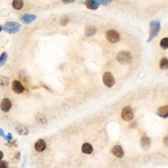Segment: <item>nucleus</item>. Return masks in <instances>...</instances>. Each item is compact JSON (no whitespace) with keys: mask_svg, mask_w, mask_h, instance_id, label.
Returning a JSON list of instances; mask_svg holds the SVG:
<instances>
[{"mask_svg":"<svg viewBox=\"0 0 168 168\" xmlns=\"http://www.w3.org/2000/svg\"><path fill=\"white\" fill-rule=\"evenodd\" d=\"M160 30V22L159 21H152L150 22V33L147 42L150 43L158 36Z\"/></svg>","mask_w":168,"mask_h":168,"instance_id":"nucleus-1","label":"nucleus"},{"mask_svg":"<svg viewBox=\"0 0 168 168\" xmlns=\"http://www.w3.org/2000/svg\"><path fill=\"white\" fill-rule=\"evenodd\" d=\"M21 24L17 22L9 21L6 22L5 23L3 24L2 28L7 33L10 34H15L19 31V30L21 28Z\"/></svg>","mask_w":168,"mask_h":168,"instance_id":"nucleus-2","label":"nucleus"},{"mask_svg":"<svg viewBox=\"0 0 168 168\" xmlns=\"http://www.w3.org/2000/svg\"><path fill=\"white\" fill-rule=\"evenodd\" d=\"M116 59L120 64H126L131 62L132 57L130 53L128 51H120L118 53Z\"/></svg>","mask_w":168,"mask_h":168,"instance_id":"nucleus-3","label":"nucleus"},{"mask_svg":"<svg viewBox=\"0 0 168 168\" xmlns=\"http://www.w3.org/2000/svg\"><path fill=\"white\" fill-rule=\"evenodd\" d=\"M106 38L110 43L116 44L120 40V36L116 30H110L106 32Z\"/></svg>","mask_w":168,"mask_h":168,"instance_id":"nucleus-4","label":"nucleus"},{"mask_svg":"<svg viewBox=\"0 0 168 168\" xmlns=\"http://www.w3.org/2000/svg\"><path fill=\"white\" fill-rule=\"evenodd\" d=\"M133 116H134V114H133V111L131 106H125V107L122 110L121 117L124 120L127 121H131L133 118Z\"/></svg>","mask_w":168,"mask_h":168,"instance_id":"nucleus-5","label":"nucleus"},{"mask_svg":"<svg viewBox=\"0 0 168 168\" xmlns=\"http://www.w3.org/2000/svg\"><path fill=\"white\" fill-rule=\"evenodd\" d=\"M103 83H104L105 86H106L107 87H112L114 84H115V79L112 73H110L109 72H106L103 75L102 77Z\"/></svg>","mask_w":168,"mask_h":168,"instance_id":"nucleus-6","label":"nucleus"},{"mask_svg":"<svg viewBox=\"0 0 168 168\" xmlns=\"http://www.w3.org/2000/svg\"><path fill=\"white\" fill-rule=\"evenodd\" d=\"M12 89L15 93L17 94H21L24 91V87L22 86V84L17 81V80H15L12 83Z\"/></svg>","mask_w":168,"mask_h":168,"instance_id":"nucleus-7","label":"nucleus"},{"mask_svg":"<svg viewBox=\"0 0 168 168\" xmlns=\"http://www.w3.org/2000/svg\"><path fill=\"white\" fill-rule=\"evenodd\" d=\"M111 153L118 158H122L124 156V152L123 148L120 145H115L111 150Z\"/></svg>","mask_w":168,"mask_h":168,"instance_id":"nucleus-8","label":"nucleus"},{"mask_svg":"<svg viewBox=\"0 0 168 168\" xmlns=\"http://www.w3.org/2000/svg\"><path fill=\"white\" fill-rule=\"evenodd\" d=\"M12 107V103L9 99L5 98L3 99L1 102V105H0V108H1L3 112H8Z\"/></svg>","mask_w":168,"mask_h":168,"instance_id":"nucleus-9","label":"nucleus"},{"mask_svg":"<svg viewBox=\"0 0 168 168\" xmlns=\"http://www.w3.org/2000/svg\"><path fill=\"white\" fill-rule=\"evenodd\" d=\"M37 18L36 15L32 14H24L20 17L21 21L24 24H30Z\"/></svg>","mask_w":168,"mask_h":168,"instance_id":"nucleus-10","label":"nucleus"},{"mask_svg":"<svg viewBox=\"0 0 168 168\" xmlns=\"http://www.w3.org/2000/svg\"><path fill=\"white\" fill-rule=\"evenodd\" d=\"M140 143L141 145V147H142L143 149L146 150L149 149L151 146L150 139L148 136H146V135L141 137V141H140Z\"/></svg>","mask_w":168,"mask_h":168,"instance_id":"nucleus-11","label":"nucleus"},{"mask_svg":"<svg viewBox=\"0 0 168 168\" xmlns=\"http://www.w3.org/2000/svg\"><path fill=\"white\" fill-rule=\"evenodd\" d=\"M35 150L38 152H41L45 150L46 148V143L43 139H39L34 145Z\"/></svg>","mask_w":168,"mask_h":168,"instance_id":"nucleus-12","label":"nucleus"},{"mask_svg":"<svg viewBox=\"0 0 168 168\" xmlns=\"http://www.w3.org/2000/svg\"><path fill=\"white\" fill-rule=\"evenodd\" d=\"M84 4L87 9L91 10H96L99 7L97 1H94V0H87L84 2Z\"/></svg>","mask_w":168,"mask_h":168,"instance_id":"nucleus-13","label":"nucleus"},{"mask_svg":"<svg viewBox=\"0 0 168 168\" xmlns=\"http://www.w3.org/2000/svg\"><path fill=\"white\" fill-rule=\"evenodd\" d=\"M156 114H158V116L162 117V118H167V116H168V106H161V107H160L157 110Z\"/></svg>","mask_w":168,"mask_h":168,"instance_id":"nucleus-14","label":"nucleus"},{"mask_svg":"<svg viewBox=\"0 0 168 168\" xmlns=\"http://www.w3.org/2000/svg\"><path fill=\"white\" fill-rule=\"evenodd\" d=\"M16 131L20 135H27L29 133L28 129L24 125H20L17 126Z\"/></svg>","mask_w":168,"mask_h":168,"instance_id":"nucleus-15","label":"nucleus"},{"mask_svg":"<svg viewBox=\"0 0 168 168\" xmlns=\"http://www.w3.org/2000/svg\"><path fill=\"white\" fill-rule=\"evenodd\" d=\"M82 151L84 154H90L93 152V147L91 146V144L86 143L83 144V145H82Z\"/></svg>","mask_w":168,"mask_h":168,"instance_id":"nucleus-16","label":"nucleus"},{"mask_svg":"<svg viewBox=\"0 0 168 168\" xmlns=\"http://www.w3.org/2000/svg\"><path fill=\"white\" fill-rule=\"evenodd\" d=\"M36 122L40 125H46L47 124V119L45 115L42 114H37L36 116Z\"/></svg>","mask_w":168,"mask_h":168,"instance_id":"nucleus-17","label":"nucleus"},{"mask_svg":"<svg viewBox=\"0 0 168 168\" xmlns=\"http://www.w3.org/2000/svg\"><path fill=\"white\" fill-rule=\"evenodd\" d=\"M97 32V28L94 26H89L85 30V35L87 37L93 36Z\"/></svg>","mask_w":168,"mask_h":168,"instance_id":"nucleus-18","label":"nucleus"},{"mask_svg":"<svg viewBox=\"0 0 168 168\" xmlns=\"http://www.w3.org/2000/svg\"><path fill=\"white\" fill-rule=\"evenodd\" d=\"M24 3L22 0H14L12 3V6L15 9L20 10L23 7Z\"/></svg>","mask_w":168,"mask_h":168,"instance_id":"nucleus-19","label":"nucleus"},{"mask_svg":"<svg viewBox=\"0 0 168 168\" xmlns=\"http://www.w3.org/2000/svg\"><path fill=\"white\" fill-rule=\"evenodd\" d=\"M160 67L162 70H166L168 68V60L166 57H163L160 60Z\"/></svg>","mask_w":168,"mask_h":168,"instance_id":"nucleus-20","label":"nucleus"},{"mask_svg":"<svg viewBox=\"0 0 168 168\" xmlns=\"http://www.w3.org/2000/svg\"><path fill=\"white\" fill-rule=\"evenodd\" d=\"M7 59H8V55L7 54L6 52H3L0 55V68L2 67L5 63L7 62Z\"/></svg>","mask_w":168,"mask_h":168,"instance_id":"nucleus-21","label":"nucleus"},{"mask_svg":"<svg viewBox=\"0 0 168 168\" xmlns=\"http://www.w3.org/2000/svg\"><path fill=\"white\" fill-rule=\"evenodd\" d=\"M9 83V79L5 76H0V86H7Z\"/></svg>","mask_w":168,"mask_h":168,"instance_id":"nucleus-22","label":"nucleus"},{"mask_svg":"<svg viewBox=\"0 0 168 168\" xmlns=\"http://www.w3.org/2000/svg\"><path fill=\"white\" fill-rule=\"evenodd\" d=\"M160 47H161L163 49H167L168 48V38L165 37L163 38V39L160 41Z\"/></svg>","mask_w":168,"mask_h":168,"instance_id":"nucleus-23","label":"nucleus"},{"mask_svg":"<svg viewBox=\"0 0 168 168\" xmlns=\"http://www.w3.org/2000/svg\"><path fill=\"white\" fill-rule=\"evenodd\" d=\"M70 22V18L67 16H64L63 17L61 18L60 21V24L63 26H66Z\"/></svg>","mask_w":168,"mask_h":168,"instance_id":"nucleus-24","label":"nucleus"},{"mask_svg":"<svg viewBox=\"0 0 168 168\" xmlns=\"http://www.w3.org/2000/svg\"><path fill=\"white\" fill-rule=\"evenodd\" d=\"M99 5H107L109 3H111V1H108V0H101V1H97Z\"/></svg>","mask_w":168,"mask_h":168,"instance_id":"nucleus-25","label":"nucleus"},{"mask_svg":"<svg viewBox=\"0 0 168 168\" xmlns=\"http://www.w3.org/2000/svg\"><path fill=\"white\" fill-rule=\"evenodd\" d=\"M0 168H9L8 163L5 161L0 162Z\"/></svg>","mask_w":168,"mask_h":168,"instance_id":"nucleus-26","label":"nucleus"},{"mask_svg":"<svg viewBox=\"0 0 168 168\" xmlns=\"http://www.w3.org/2000/svg\"><path fill=\"white\" fill-rule=\"evenodd\" d=\"M20 157H21V154H20V152H15V153L13 154V159L16 160H18L19 159H20Z\"/></svg>","mask_w":168,"mask_h":168,"instance_id":"nucleus-27","label":"nucleus"},{"mask_svg":"<svg viewBox=\"0 0 168 168\" xmlns=\"http://www.w3.org/2000/svg\"><path fill=\"white\" fill-rule=\"evenodd\" d=\"M7 141H8V143H9L10 141H12L13 139V137H12V134H11V133H9L8 134H7V135H6L5 137V138Z\"/></svg>","mask_w":168,"mask_h":168,"instance_id":"nucleus-28","label":"nucleus"},{"mask_svg":"<svg viewBox=\"0 0 168 168\" xmlns=\"http://www.w3.org/2000/svg\"><path fill=\"white\" fill-rule=\"evenodd\" d=\"M0 137H3V138H4V139L5 138V137H6L4 131H3V129H2L1 128H0Z\"/></svg>","mask_w":168,"mask_h":168,"instance_id":"nucleus-29","label":"nucleus"},{"mask_svg":"<svg viewBox=\"0 0 168 168\" xmlns=\"http://www.w3.org/2000/svg\"><path fill=\"white\" fill-rule=\"evenodd\" d=\"M163 142L164 144H165L166 146L167 147V144H168V137H167V136H166V137H165V138L163 139Z\"/></svg>","mask_w":168,"mask_h":168,"instance_id":"nucleus-30","label":"nucleus"},{"mask_svg":"<svg viewBox=\"0 0 168 168\" xmlns=\"http://www.w3.org/2000/svg\"><path fill=\"white\" fill-rule=\"evenodd\" d=\"M3 157V153L2 151H0V162L2 161Z\"/></svg>","mask_w":168,"mask_h":168,"instance_id":"nucleus-31","label":"nucleus"},{"mask_svg":"<svg viewBox=\"0 0 168 168\" xmlns=\"http://www.w3.org/2000/svg\"><path fill=\"white\" fill-rule=\"evenodd\" d=\"M73 2H74V1H64L63 2V3H73Z\"/></svg>","mask_w":168,"mask_h":168,"instance_id":"nucleus-32","label":"nucleus"},{"mask_svg":"<svg viewBox=\"0 0 168 168\" xmlns=\"http://www.w3.org/2000/svg\"><path fill=\"white\" fill-rule=\"evenodd\" d=\"M2 30H3V28H2V26L0 25V32H2Z\"/></svg>","mask_w":168,"mask_h":168,"instance_id":"nucleus-33","label":"nucleus"}]
</instances>
